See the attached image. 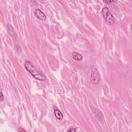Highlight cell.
<instances>
[{
	"label": "cell",
	"instance_id": "1",
	"mask_svg": "<svg viewBox=\"0 0 132 132\" xmlns=\"http://www.w3.org/2000/svg\"><path fill=\"white\" fill-rule=\"evenodd\" d=\"M24 68L36 79L40 81H44L46 80V77L45 75L38 71L30 61H26L24 63Z\"/></svg>",
	"mask_w": 132,
	"mask_h": 132
},
{
	"label": "cell",
	"instance_id": "2",
	"mask_svg": "<svg viewBox=\"0 0 132 132\" xmlns=\"http://www.w3.org/2000/svg\"><path fill=\"white\" fill-rule=\"evenodd\" d=\"M101 13H102V16L105 20V22L107 24L111 25H113L115 23V18L113 16V15H111V14L110 13L109 9L107 7H104L102 10Z\"/></svg>",
	"mask_w": 132,
	"mask_h": 132
},
{
	"label": "cell",
	"instance_id": "3",
	"mask_svg": "<svg viewBox=\"0 0 132 132\" xmlns=\"http://www.w3.org/2000/svg\"><path fill=\"white\" fill-rule=\"evenodd\" d=\"M91 82L94 85H97L99 83L100 80V74L97 69L95 68L92 69L91 73Z\"/></svg>",
	"mask_w": 132,
	"mask_h": 132
},
{
	"label": "cell",
	"instance_id": "4",
	"mask_svg": "<svg viewBox=\"0 0 132 132\" xmlns=\"http://www.w3.org/2000/svg\"><path fill=\"white\" fill-rule=\"evenodd\" d=\"M34 15L38 19L42 21H45L47 20V17L45 14L39 9H36L35 10Z\"/></svg>",
	"mask_w": 132,
	"mask_h": 132
},
{
	"label": "cell",
	"instance_id": "5",
	"mask_svg": "<svg viewBox=\"0 0 132 132\" xmlns=\"http://www.w3.org/2000/svg\"><path fill=\"white\" fill-rule=\"evenodd\" d=\"M54 115L56 117V118L59 120H62L63 118H64V115L62 114V113L61 112L60 110L58 109L56 107H54Z\"/></svg>",
	"mask_w": 132,
	"mask_h": 132
},
{
	"label": "cell",
	"instance_id": "6",
	"mask_svg": "<svg viewBox=\"0 0 132 132\" xmlns=\"http://www.w3.org/2000/svg\"><path fill=\"white\" fill-rule=\"evenodd\" d=\"M72 56L74 60L77 61H80L83 59L82 55L77 52H73L72 53Z\"/></svg>",
	"mask_w": 132,
	"mask_h": 132
},
{
	"label": "cell",
	"instance_id": "7",
	"mask_svg": "<svg viewBox=\"0 0 132 132\" xmlns=\"http://www.w3.org/2000/svg\"><path fill=\"white\" fill-rule=\"evenodd\" d=\"M68 131L69 132H75L76 131V128H71L68 130Z\"/></svg>",
	"mask_w": 132,
	"mask_h": 132
},
{
	"label": "cell",
	"instance_id": "8",
	"mask_svg": "<svg viewBox=\"0 0 132 132\" xmlns=\"http://www.w3.org/2000/svg\"><path fill=\"white\" fill-rule=\"evenodd\" d=\"M4 99V96L3 94V93L1 92V95H0V101L1 102H2V101H3V100Z\"/></svg>",
	"mask_w": 132,
	"mask_h": 132
},
{
	"label": "cell",
	"instance_id": "9",
	"mask_svg": "<svg viewBox=\"0 0 132 132\" xmlns=\"http://www.w3.org/2000/svg\"><path fill=\"white\" fill-rule=\"evenodd\" d=\"M18 131H19V132L21 131H21H27L22 127H19L18 129Z\"/></svg>",
	"mask_w": 132,
	"mask_h": 132
},
{
	"label": "cell",
	"instance_id": "10",
	"mask_svg": "<svg viewBox=\"0 0 132 132\" xmlns=\"http://www.w3.org/2000/svg\"><path fill=\"white\" fill-rule=\"evenodd\" d=\"M115 1H104V2L106 4H109V3H113V2H115Z\"/></svg>",
	"mask_w": 132,
	"mask_h": 132
}]
</instances>
